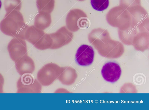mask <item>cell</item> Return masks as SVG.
I'll return each mask as SVG.
<instances>
[{"mask_svg": "<svg viewBox=\"0 0 149 110\" xmlns=\"http://www.w3.org/2000/svg\"><path fill=\"white\" fill-rule=\"evenodd\" d=\"M77 0L79 1H83L84 0Z\"/></svg>", "mask_w": 149, "mask_h": 110, "instance_id": "obj_17", "label": "cell"}, {"mask_svg": "<svg viewBox=\"0 0 149 110\" xmlns=\"http://www.w3.org/2000/svg\"><path fill=\"white\" fill-rule=\"evenodd\" d=\"M15 63V66L19 74H32L35 69V65L32 59L27 55L23 56Z\"/></svg>", "mask_w": 149, "mask_h": 110, "instance_id": "obj_8", "label": "cell"}, {"mask_svg": "<svg viewBox=\"0 0 149 110\" xmlns=\"http://www.w3.org/2000/svg\"><path fill=\"white\" fill-rule=\"evenodd\" d=\"M36 5L39 12L50 13L54 9L55 0H36Z\"/></svg>", "mask_w": 149, "mask_h": 110, "instance_id": "obj_12", "label": "cell"}, {"mask_svg": "<svg viewBox=\"0 0 149 110\" xmlns=\"http://www.w3.org/2000/svg\"><path fill=\"white\" fill-rule=\"evenodd\" d=\"M50 35L52 41V49H58L68 44L73 37V33L65 26L61 27Z\"/></svg>", "mask_w": 149, "mask_h": 110, "instance_id": "obj_3", "label": "cell"}, {"mask_svg": "<svg viewBox=\"0 0 149 110\" xmlns=\"http://www.w3.org/2000/svg\"><path fill=\"white\" fill-rule=\"evenodd\" d=\"M84 16L83 12L80 9H74L71 10L66 17L67 28L70 31L75 32L83 28L85 23Z\"/></svg>", "mask_w": 149, "mask_h": 110, "instance_id": "obj_4", "label": "cell"}, {"mask_svg": "<svg viewBox=\"0 0 149 110\" xmlns=\"http://www.w3.org/2000/svg\"><path fill=\"white\" fill-rule=\"evenodd\" d=\"M4 83V78L0 73V93H3V86Z\"/></svg>", "mask_w": 149, "mask_h": 110, "instance_id": "obj_15", "label": "cell"}, {"mask_svg": "<svg viewBox=\"0 0 149 110\" xmlns=\"http://www.w3.org/2000/svg\"><path fill=\"white\" fill-rule=\"evenodd\" d=\"M121 70L117 64L110 62L105 64L101 70L102 76L106 81L111 83L117 81L120 78Z\"/></svg>", "mask_w": 149, "mask_h": 110, "instance_id": "obj_6", "label": "cell"}, {"mask_svg": "<svg viewBox=\"0 0 149 110\" xmlns=\"http://www.w3.org/2000/svg\"><path fill=\"white\" fill-rule=\"evenodd\" d=\"M90 2L93 8L99 11L107 9L109 4V0H91Z\"/></svg>", "mask_w": 149, "mask_h": 110, "instance_id": "obj_14", "label": "cell"}, {"mask_svg": "<svg viewBox=\"0 0 149 110\" xmlns=\"http://www.w3.org/2000/svg\"><path fill=\"white\" fill-rule=\"evenodd\" d=\"M17 93H40L42 88L38 80L30 74L22 75L17 81Z\"/></svg>", "mask_w": 149, "mask_h": 110, "instance_id": "obj_2", "label": "cell"}, {"mask_svg": "<svg viewBox=\"0 0 149 110\" xmlns=\"http://www.w3.org/2000/svg\"><path fill=\"white\" fill-rule=\"evenodd\" d=\"M45 33L42 30L32 26L27 28L25 33V38L33 45Z\"/></svg>", "mask_w": 149, "mask_h": 110, "instance_id": "obj_11", "label": "cell"}, {"mask_svg": "<svg viewBox=\"0 0 149 110\" xmlns=\"http://www.w3.org/2000/svg\"><path fill=\"white\" fill-rule=\"evenodd\" d=\"M94 52L93 48L86 44L81 45L78 49L75 55V60L79 65L87 66L93 62Z\"/></svg>", "mask_w": 149, "mask_h": 110, "instance_id": "obj_5", "label": "cell"}, {"mask_svg": "<svg viewBox=\"0 0 149 110\" xmlns=\"http://www.w3.org/2000/svg\"><path fill=\"white\" fill-rule=\"evenodd\" d=\"M60 68L58 65L53 63L45 65L37 73V80L42 86L50 85L58 79Z\"/></svg>", "mask_w": 149, "mask_h": 110, "instance_id": "obj_1", "label": "cell"}, {"mask_svg": "<svg viewBox=\"0 0 149 110\" xmlns=\"http://www.w3.org/2000/svg\"><path fill=\"white\" fill-rule=\"evenodd\" d=\"M51 22L50 13L39 12L35 19L34 26L37 28L43 30L48 27Z\"/></svg>", "mask_w": 149, "mask_h": 110, "instance_id": "obj_10", "label": "cell"}, {"mask_svg": "<svg viewBox=\"0 0 149 110\" xmlns=\"http://www.w3.org/2000/svg\"><path fill=\"white\" fill-rule=\"evenodd\" d=\"M76 70L70 66L60 67L58 79L63 84L70 85L75 81L77 77Z\"/></svg>", "mask_w": 149, "mask_h": 110, "instance_id": "obj_9", "label": "cell"}, {"mask_svg": "<svg viewBox=\"0 0 149 110\" xmlns=\"http://www.w3.org/2000/svg\"><path fill=\"white\" fill-rule=\"evenodd\" d=\"M52 43V39L50 34L45 33L34 46L38 49L45 50L50 49Z\"/></svg>", "mask_w": 149, "mask_h": 110, "instance_id": "obj_13", "label": "cell"}, {"mask_svg": "<svg viewBox=\"0 0 149 110\" xmlns=\"http://www.w3.org/2000/svg\"><path fill=\"white\" fill-rule=\"evenodd\" d=\"M8 49L11 59L15 62L23 56L27 55L26 43L24 40L12 41L9 44Z\"/></svg>", "mask_w": 149, "mask_h": 110, "instance_id": "obj_7", "label": "cell"}, {"mask_svg": "<svg viewBox=\"0 0 149 110\" xmlns=\"http://www.w3.org/2000/svg\"><path fill=\"white\" fill-rule=\"evenodd\" d=\"M1 5H2L1 2V0H0V9L1 6Z\"/></svg>", "mask_w": 149, "mask_h": 110, "instance_id": "obj_16", "label": "cell"}]
</instances>
